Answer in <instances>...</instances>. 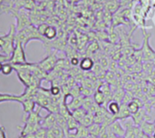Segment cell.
<instances>
[{"mask_svg": "<svg viewBox=\"0 0 155 138\" xmlns=\"http://www.w3.org/2000/svg\"><path fill=\"white\" fill-rule=\"evenodd\" d=\"M15 35L16 30L14 25H11L10 30L7 34L0 35V49L4 55L11 56L15 45Z\"/></svg>", "mask_w": 155, "mask_h": 138, "instance_id": "cell-1", "label": "cell"}, {"mask_svg": "<svg viewBox=\"0 0 155 138\" xmlns=\"http://www.w3.org/2000/svg\"><path fill=\"white\" fill-rule=\"evenodd\" d=\"M8 62L12 65H20V64L27 63L25 54V46L23 45V44H21L18 41H15L14 51Z\"/></svg>", "mask_w": 155, "mask_h": 138, "instance_id": "cell-2", "label": "cell"}, {"mask_svg": "<svg viewBox=\"0 0 155 138\" xmlns=\"http://www.w3.org/2000/svg\"><path fill=\"white\" fill-rule=\"evenodd\" d=\"M151 37V34H148L143 29V59L144 62H152L155 61V51L151 47L149 40Z\"/></svg>", "mask_w": 155, "mask_h": 138, "instance_id": "cell-3", "label": "cell"}, {"mask_svg": "<svg viewBox=\"0 0 155 138\" xmlns=\"http://www.w3.org/2000/svg\"><path fill=\"white\" fill-rule=\"evenodd\" d=\"M58 60L59 59H58V57L56 56L55 54H50L45 58H44L43 60L38 62L37 65L39 66V67L42 70H44L46 73H49L52 70H54V68L55 67Z\"/></svg>", "mask_w": 155, "mask_h": 138, "instance_id": "cell-4", "label": "cell"}, {"mask_svg": "<svg viewBox=\"0 0 155 138\" xmlns=\"http://www.w3.org/2000/svg\"><path fill=\"white\" fill-rule=\"evenodd\" d=\"M40 110L41 108L39 107L38 109H35L34 111L30 112L29 114H27L26 116L24 117V122L27 123V124H31V125H40L43 121V116L40 115Z\"/></svg>", "mask_w": 155, "mask_h": 138, "instance_id": "cell-5", "label": "cell"}, {"mask_svg": "<svg viewBox=\"0 0 155 138\" xmlns=\"http://www.w3.org/2000/svg\"><path fill=\"white\" fill-rule=\"evenodd\" d=\"M25 96L23 93L21 95H12V94H4L0 93V103L4 102H17L20 103L25 99Z\"/></svg>", "mask_w": 155, "mask_h": 138, "instance_id": "cell-6", "label": "cell"}, {"mask_svg": "<svg viewBox=\"0 0 155 138\" xmlns=\"http://www.w3.org/2000/svg\"><path fill=\"white\" fill-rule=\"evenodd\" d=\"M109 128L113 132V134L116 137H124L125 136V128L122 126V124L119 122V120L114 121L110 126Z\"/></svg>", "mask_w": 155, "mask_h": 138, "instance_id": "cell-7", "label": "cell"}, {"mask_svg": "<svg viewBox=\"0 0 155 138\" xmlns=\"http://www.w3.org/2000/svg\"><path fill=\"white\" fill-rule=\"evenodd\" d=\"M56 125V116L55 114L53 113H49L46 116H45L41 123V126L45 129H51Z\"/></svg>", "mask_w": 155, "mask_h": 138, "instance_id": "cell-8", "label": "cell"}, {"mask_svg": "<svg viewBox=\"0 0 155 138\" xmlns=\"http://www.w3.org/2000/svg\"><path fill=\"white\" fill-rule=\"evenodd\" d=\"M94 64L95 63H94V59L92 57H90V56H84V57H83L80 60L79 66H80V69L83 72H90V71H92Z\"/></svg>", "mask_w": 155, "mask_h": 138, "instance_id": "cell-9", "label": "cell"}, {"mask_svg": "<svg viewBox=\"0 0 155 138\" xmlns=\"http://www.w3.org/2000/svg\"><path fill=\"white\" fill-rule=\"evenodd\" d=\"M139 127L141 128V130L143 131V133L146 136H153L155 132V125L153 122H150L147 120H144L140 126Z\"/></svg>", "mask_w": 155, "mask_h": 138, "instance_id": "cell-10", "label": "cell"}, {"mask_svg": "<svg viewBox=\"0 0 155 138\" xmlns=\"http://www.w3.org/2000/svg\"><path fill=\"white\" fill-rule=\"evenodd\" d=\"M21 105L23 106V111L25 115L34 111L36 106V104H35V101L34 98H25L21 102Z\"/></svg>", "mask_w": 155, "mask_h": 138, "instance_id": "cell-11", "label": "cell"}, {"mask_svg": "<svg viewBox=\"0 0 155 138\" xmlns=\"http://www.w3.org/2000/svg\"><path fill=\"white\" fill-rule=\"evenodd\" d=\"M131 116H132V115L130 114V112L128 110L127 105L121 104L119 114L116 116H114V117L113 116V119H114V121H115V120H126V119H128Z\"/></svg>", "mask_w": 155, "mask_h": 138, "instance_id": "cell-12", "label": "cell"}, {"mask_svg": "<svg viewBox=\"0 0 155 138\" xmlns=\"http://www.w3.org/2000/svg\"><path fill=\"white\" fill-rule=\"evenodd\" d=\"M41 127L40 125H31V124H27L25 123L24 126H22L21 128V132L20 135L22 136H25V135H30V134H35L39 128Z\"/></svg>", "mask_w": 155, "mask_h": 138, "instance_id": "cell-13", "label": "cell"}, {"mask_svg": "<svg viewBox=\"0 0 155 138\" xmlns=\"http://www.w3.org/2000/svg\"><path fill=\"white\" fill-rule=\"evenodd\" d=\"M83 100H84V96H80L78 97H72V100L70 103H66L68 109L72 112L75 109H78L80 107H82L83 106Z\"/></svg>", "mask_w": 155, "mask_h": 138, "instance_id": "cell-14", "label": "cell"}, {"mask_svg": "<svg viewBox=\"0 0 155 138\" xmlns=\"http://www.w3.org/2000/svg\"><path fill=\"white\" fill-rule=\"evenodd\" d=\"M94 103L96 105H98L99 106H104L105 104H107V99H106V96L104 95V93L102 91H100L99 89H97L94 94Z\"/></svg>", "mask_w": 155, "mask_h": 138, "instance_id": "cell-15", "label": "cell"}, {"mask_svg": "<svg viewBox=\"0 0 155 138\" xmlns=\"http://www.w3.org/2000/svg\"><path fill=\"white\" fill-rule=\"evenodd\" d=\"M139 101H140L139 99H134V100H132L131 102H129L127 104L128 110H129V112H130V114L132 116L136 114L140 110V108L143 106V103L142 102L140 103Z\"/></svg>", "mask_w": 155, "mask_h": 138, "instance_id": "cell-16", "label": "cell"}, {"mask_svg": "<svg viewBox=\"0 0 155 138\" xmlns=\"http://www.w3.org/2000/svg\"><path fill=\"white\" fill-rule=\"evenodd\" d=\"M120 107H121V104L116 102V101H110L108 104H107V110L108 112L114 117L116 116L118 114H119V111H120Z\"/></svg>", "mask_w": 155, "mask_h": 138, "instance_id": "cell-17", "label": "cell"}, {"mask_svg": "<svg viewBox=\"0 0 155 138\" xmlns=\"http://www.w3.org/2000/svg\"><path fill=\"white\" fill-rule=\"evenodd\" d=\"M99 48H100L99 43H97L96 41L91 42V43L87 45V47H86V49H85V54H86L85 56H90V57H91V56L96 54V53L99 51Z\"/></svg>", "mask_w": 155, "mask_h": 138, "instance_id": "cell-18", "label": "cell"}, {"mask_svg": "<svg viewBox=\"0 0 155 138\" xmlns=\"http://www.w3.org/2000/svg\"><path fill=\"white\" fill-rule=\"evenodd\" d=\"M56 35H57V30L54 26H52V25H48L44 32V37L50 41L54 39Z\"/></svg>", "mask_w": 155, "mask_h": 138, "instance_id": "cell-19", "label": "cell"}, {"mask_svg": "<svg viewBox=\"0 0 155 138\" xmlns=\"http://www.w3.org/2000/svg\"><path fill=\"white\" fill-rule=\"evenodd\" d=\"M71 114H72V116H73L77 122L80 123L81 120L84 118V116L87 114V111H86L85 109H84L83 107H80V108H78V109H75V110L72 111Z\"/></svg>", "mask_w": 155, "mask_h": 138, "instance_id": "cell-20", "label": "cell"}, {"mask_svg": "<svg viewBox=\"0 0 155 138\" xmlns=\"http://www.w3.org/2000/svg\"><path fill=\"white\" fill-rule=\"evenodd\" d=\"M94 123V114H91L89 112H87V114L84 116V118L81 120L80 122V125L85 126V127H88L90 126L91 125H93Z\"/></svg>", "mask_w": 155, "mask_h": 138, "instance_id": "cell-21", "label": "cell"}, {"mask_svg": "<svg viewBox=\"0 0 155 138\" xmlns=\"http://www.w3.org/2000/svg\"><path fill=\"white\" fill-rule=\"evenodd\" d=\"M66 121H67V129L69 132H75L78 126H80V123L77 122L72 116H69L66 119Z\"/></svg>", "mask_w": 155, "mask_h": 138, "instance_id": "cell-22", "label": "cell"}, {"mask_svg": "<svg viewBox=\"0 0 155 138\" xmlns=\"http://www.w3.org/2000/svg\"><path fill=\"white\" fill-rule=\"evenodd\" d=\"M75 138H85L88 135H89V131L88 128L80 125L78 126V128L75 131Z\"/></svg>", "mask_w": 155, "mask_h": 138, "instance_id": "cell-23", "label": "cell"}, {"mask_svg": "<svg viewBox=\"0 0 155 138\" xmlns=\"http://www.w3.org/2000/svg\"><path fill=\"white\" fill-rule=\"evenodd\" d=\"M87 128H88L89 134L96 136H99V135L101 133V130H102V125H98V124L94 123L93 125H91Z\"/></svg>", "mask_w": 155, "mask_h": 138, "instance_id": "cell-24", "label": "cell"}, {"mask_svg": "<svg viewBox=\"0 0 155 138\" xmlns=\"http://www.w3.org/2000/svg\"><path fill=\"white\" fill-rule=\"evenodd\" d=\"M125 93L126 92H124V90H117V91H115V93H114L113 94V96H112V100H114V101H116V102H118V103H120V104H122V102H123V100H124V96H125Z\"/></svg>", "mask_w": 155, "mask_h": 138, "instance_id": "cell-25", "label": "cell"}, {"mask_svg": "<svg viewBox=\"0 0 155 138\" xmlns=\"http://www.w3.org/2000/svg\"><path fill=\"white\" fill-rule=\"evenodd\" d=\"M14 70V66L12 64H10L9 62H5L2 65V70H1V73L4 75V76H9Z\"/></svg>", "mask_w": 155, "mask_h": 138, "instance_id": "cell-26", "label": "cell"}, {"mask_svg": "<svg viewBox=\"0 0 155 138\" xmlns=\"http://www.w3.org/2000/svg\"><path fill=\"white\" fill-rule=\"evenodd\" d=\"M94 104V98H92L91 96H87V97H84V100H83V106L82 107L84 109H85L87 112L89 111V109L92 107V106Z\"/></svg>", "mask_w": 155, "mask_h": 138, "instance_id": "cell-27", "label": "cell"}, {"mask_svg": "<svg viewBox=\"0 0 155 138\" xmlns=\"http://www.w3.org/2000/svg\"><path fill=\"white\" fill-rule=\"evenodd\" d=\"M108 40L112 43V44H114V45H115V44H117L118 42H119V34L118 33H116V32H114V31H113V32H109L108 33Z\"/></svg>", "mask_w": 155, "mask_h": 138, "instance_id": "cell-28", "label": "cell"}, {"mask_svg": "<svg viewBox=\"0 0 155 138\" xmlns=\"http://www.w3.org/2000/svg\"><path fill=\"white\" fill-rule=\"evenodd\" d=\"M46 131L47 129L44 128V127H40L35 133V136L36 138H46Z\"/></svg>", "mask_w": 155, "mask_h": 138, "instance_id": "cell-29", "label": "cell"}, {"mask_svg": "<svg viewBox=\"0 0 155 138\" xmlns=\"http://www.w3.org/2000/svg\"><path fill=\"white\" fill-rule=\"evenodd\" d=\"M69 45L71 46H77L78 44V39H77V35L76 34H73L70 37H69Z\"/></svg>", "mask_w": 155, "mask_h": 138, "instance_id": "cell-30", "label": "cell"}, {"mask_svg": "<svg viewBox=\"0 0 155 138\" xmlns=\"http://www.w3.org/2000/svg\"><path fill=\"white\" fill-rule=\"evenodd\" d=\"M70 64H71L73 66H79V64H80L79 57H72V58H70Z\"/></svg>", "mask_w": 155, "mask_h": 138, "instance_id": "cell-31", "label": "cell"}, {"mask_svg": "<svg viewBox=\"0 0 155 138\" xmlns=\"http://www.w3.org/2000/svg\"><path fill=\"white\" fill-rule=\"evenodd\" d=\"M132 0H120L119 4L121 6H124V7H127V5L131 3Z\"/></svg>", "mask_w": 155, "mask_h": 138, "instance_id": "cell-32", "label": "cell"}, {"mask_svg": "<svg viewBox=\"0 0 155 138\" xmlns=\"http://www.w3.org/2000/svg\"><path fill=\"white\" fill-rule=\"evenodd\" d=\"M0 138H6L5 127L4 126H0Z\"/></svg>", "mask_w": 155, "mask_h": 138, "instance_id": "cell-33", "label": "cell"}, {"mask_svg": "<svg viewBox=\"0 0 155 138\" xmlns=\"http://www.w3.org/2000/svg\"><path fill=\"white\" fill-rule=\"evenodd\" d=\"M17 138H36V137H35V134H30V135H25V136H22V135H20V136H19Z\"/></svg>", "mask_w": 155, "mask_h": 138, "instance_id": "cell-34", "label": "cell"}, {"mask_svg": "<svg viewBox=\"0 0 155 138\" xmlns=\"http://www.w3.org/2000/svg\"><path fill=\"white\" fill-rule=\"evenodd\" d=\"M85 138H99L98 136H94V135H91V134H89Z\"/></svg>", "mask_w": 155, "mask_h": 138, "instance_id": "cell-35", "label": "cell"}, {"mask_svg": "<svg viewBox=\"0 0 155 138\" xmlns=\"http://www.w3.org/2000/svg\"><path fill=\"white\" fill-rule=\"evenodd\" d=\"M2 63H0V73H1V70H2Z\"/></svg>", "mask_w": 155, "mask_h": 138, "instance_id": "cell-36", "label": "cell"}, {"mask_svg": "<svg viewBox=\"0 0 155 138\" xmlns=\"http://www.w3.org/2000/svg\"><path fill=\"white\" fill-rule=\"evenodd\" d=\"M152 83H153V85L155 86V77L153 78V82H152Z\"/></svg>", "mask_w": 155, "mask_h": 138, "instance_id": "cell-37", "label": "cell"}, {"mask_svg": "<svg viewBox=\"0 0 155 138\" xmlns=\"http://www.w3.org/2000/svg\"><path fill=\"white\" fill-rule=\"evenodd\" d=\"M153 138H155V132L154 134H153Z\"/></svg>", "mask_w": 155, "mask_h": 138, "instance_id": "cell-38", "label": "cell"}, {"mask_svg": "<svg viewBox=\"0 0 155 138\" xmlns=\"http://www.w3.org/2000/svg\"><path fill=\"white\" fill-rule=\"evenodd\" d=\"M153 124H154V125H155V119H154V121H153Z\"/></svg>", "mask_w": 155, "mask_h": 138, "instance_id": "cell-39", "label": "cell"}, {"mask_svg": "<svg viewBox=\"0 0 155 138\" xmlns=\"http://www.w3.org/2000/svg\"><path fill=\"white\" fill-rule=\"evenodd\" d=\"M116 138H124V137H116Z\"/></svg>", "mask_w": 155, "mask_h": 138, "instance_id": "cell-40", "label": "cell"}, {"mask_svg": "<svg viewBox=\"0 0 155 138\" xmlns=\"http://www.w3.org/2000/svg\"><path fill=\"white\" fill-rule=\"evenodd\" d=\"M1 1H2V0H0V4H1Z\"/></svg>", "mask_w": 155, "mask_h": 138, "instance_id": "cell-41", "label": "cell"}, {"mask_svg": "<svg viewBox=\"0 0 155 138\" xmlns=\"http://www.w3.org/2000/svg\"><path fill=\"white\" fill-rule=\"evenodd\" d=\"M0 35H1V34H0Z\"/></svg>", "mask_w": 155, "mask_h": 138, "instance_id": "cell-42", "label": "cell"}]
</instances>
